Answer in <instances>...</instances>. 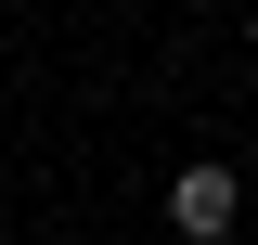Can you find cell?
<instances>
[{
	"instance_id": "6da1fadb",
	"label": "cell",
	"mask_w": 258,
	"mask_h": 245,
	"mask_svg": "<svg viewBox=\"0 0 258 245\" xmlns=\"http://www.w3.org/2000/svg\"><path fill=\"white\" fill-rule=\"evenodd\" d=\"M232 219H245V181H232L220 155L168 168V232H181V245H232Z\"/></svg>"
}]
</instances>
